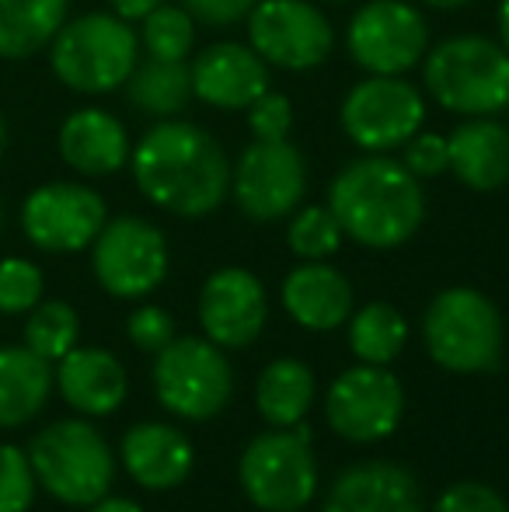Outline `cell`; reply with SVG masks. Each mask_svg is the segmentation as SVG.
Returning a JSON list of instances; mask_svg holds the SVG:
<instances>
[{
	"label": "cell",
	"mask_w": 509,
	"mask_h": 512,
	"mask_svg": "<svg viewBox=\"0 0 509 512\" xmlns=\"http://www.w3.org/2000/svg\"><path fill=\"white\" fill-rule=\"evenodd\" d=\"M133 182L157 209L206 216L231 196V161L213 133L185 119H161L133 143Z\"/></svg>",
	"instance_id": "obj_1"
},
{
	"label": "cell",
	"mask_w": 509,
	"mask_h": 512,
	"mask_svg": "<svg viewBox=\"0 0 509 512\" xmlns=\"http://www.w3.org/2000/svg\"><path fill=\"white\" fill-rule=\"evenodd\" d=\"M328 209L342 234L374 251H391L412 241L426 220L422 182L401 161L367 154L349 161L328 185Z\"/></svg>",
	"instance_id": "obj_2"
},
{
	"label": "cell",
	"mask_w": 509,
	"mask_h": 512,
	"mask_svg": "<svg viewBox=\"0 0 509 512\" xmlns=\"http://www.w3.org/2000/svg\"><path fill=\"white\" fill-rule=\"evenodd\" d=\"M140 60V35L119 14L91 11L63 28L49 42V67L63 88L77 95H112L123 88Z\"/></svg>",
	"instance_id": "obj_3"
},
{
	"label": "cell",
	"mask_w": 509,
	"mask_h": 512,
	"mask_svg": "<svg viewBox=\"0 0 509 512\" xmlns=\"http://www.w3.org/2000/svg\"><path fill=\"white\" fill-rule=\"evenodd\" d=\"M429 98L454 115H499L509 108V53L485 35H450L422 56Z\"/></svg>",
	"instance_id": "obj_4"
},
{
	"label": "cell",
	"mask_w": 509,
	"mask_h": 512,
	"mask_svg": "<svg viewBox=\"0 0 509 512\" xmlns=\"http://www.w3.org/2000/svg\"><path fill=\"white\" fill-rule=\"evenodd\" d=\"M35 481L63 506H95L112 492L116 457L105 436L84 418L46 425L28 446Z\"/></svg>",
	"instance_id": "obj_5"
},
{
	"label": "cell",
	"mask_w": 509,
	"mask_h": 512,
	"mask_svg": "<svg viewBox=\"0 0 509 512\" xmlns=\"http://www.w3.org/2000/svg\"><path fill=\"white\" fill-rule=\"evenodd\" d=\"M422 338L436 366L450 373H485L503 352V314L471 286L436 293L422 317Z\"/></svg>",
	"instance_id": "obj_6"
},
{
	"label": "cell",
	"mask_w": 509,
	"mask_h": 512,
	"mask_svg": "<svg viewBox=\"0 0 509 512\" xmlns=\"http://www.w3.org/2000/svg\"><path fill=\"white\" fill-rule=\"evenodd\" d=\"M238 478L248 502L262 512H300L318 492V460L307 425L269 429L245 446Z\"/></svg>",
	"instance_id": "obj_7"
},
{
	"label": "cell",
	"mask_w": 509,
	"mask_h": 512,
	"mask_svg": "<svg viewBox=\"0 0 509 512\" xmlns=\"http://www.w3.org/2000/svg\"><path fill=\"white\" fill-rule=\"evenodd\" d=\"M234 370L224 349L210 338H171L154 356V394L171 415L206 422L227 408Z\"/></svg>",
	"instance_id": "obj_8"
},
{
	"label": "cell",
	"mask_w": 509,
	"mask_h": 512,
	"mask_svg": "<svg viewBox=\"0 0 509 512\" xmlns=\"http://www.w3.org/2000/svg\"><path fill=\"white\" fill-rule=\"evenodd\" d=\"M91 272L116 300L150 297L168 276V241L143 216L105 220L91 244Z\"/></svg>",
	"instance_id": "obj_9"
},
{
	"label": "cell",
	"mask_w": 509,
	"mask_h": 512,
	"mask_svg": "<svg viewBox=\"0 0 509 512\" xmlns=\"http://www.w3.org/2000/svg\"><path fill=\"white\" fill-rule=\"evenodd\" d=\"M426 119V98L415 84L391 74H370L342 102V129L367 154L405 147Z\"/></svg>",
	"instance_id": "obj_10"
},
{
	"label": "cell",
	"mask_w": 509,
	"mask_h": 512,
	"mask_svg": "<svg viewBox=\"0 0 509 512\" xmlns=\"http://www.w3.org/2000/svg\"><path fill=\"white\" fill-rule=\"evenodd\" d=\"M346 46L367 74L401 77L429 53L426 14L408 0H370L349 21Z\"/></svg>",
	"instance_id": "obj_11"
},
{
	"label": "cell",
	"mask_w": 509,
	"mask_h": 512,
	"mask_svg": "<svg viewBox=\"0 0 509 512\" xmlns=\"http://www.w3.org/2000/svg\"><path fill=\"white\" fill-rule=\"evenodd\" d=\"M248 46L269 67L297 74L328 60L335 32L311 0H255L248 11Z\"/></svg>",
	"instance_id": "obj_12"
},
{
	"label": "cell",
	"mask_w": 509,
	"mask_h": 512,
	"mask_svg": "<svg viewBox=\"0 0 509 512\" xmlns=\"http://www.w3.org/2000/svg\"><path fill=\"white\" fill-rule=\"evenodd\" d=\"M405 391L387 366L360 363L339 373L325 394V418L349 443H381L401 425Z\"/></svg>",
	"instance_id": "obj_13"
},
{
	"label": "cell",
	"mask_w": 509,
	"mask_h": 512,
	"mask_svg": "<svg viewBox=\"0 0 509 512\" xmlns=\"http://www.w3.org/2000/svg\"><path fill=\"white\" fill-rule=\"evenodd\" d=\"M105 220V199L81 182H46L21 203V230L35 248L49 255H74L91 248Z\"/></svg>",
	"instance_id": "obj_14"
},
{
	"label": "cell",
	"mask_w": 509,
	"mask_h": 512,
	"mask_svg": "<svg viewBox=\"0 0 509 512\" xmlns=\"http://www.w3.org/2000/svg\"><path fill=\"white\" fill-rule=\"evenodd\" d=\"M231 189L245 216L258 223L283 220L307 192L304 154L286 140H255L231 171Z\"/></svg>",
	"instance_id": "obj_15"
},
{
	"label": "cell",
	"mask_w": 509,
	"mask_h": 512,
	"mask_svg": "<svg viewBox=\"0 0 509 512\" xmlns=\"http://www.w3.org/2000/svg\"><path fill=\"white\" fill-rule=\"evenodd\" d=\"M269 297L255 272L241 265L217 269L199 290V324L220 349H245L265 328Z\"/></svg>",
	"instance_id": "obj_16"
},
{
	"label": "cell",
	"mask_w": 509,
	"mask_h": 512,
	"mask_svg": "<svg viewBox=\"0 0 509 512\" xmlns=\"http://www.w3.org/2000/svg\"><path fill=\"white\" fill-rule=\"evenodd\" d=\"M192 98L241 112L269 91V63L241 42H213L192 60Z\"/></svg>",
	"instance_id": "obj_17"
},
{
	"label": "cell",
	"mask_w": 509,
	"mask_h": 512,
	"mask_svg": "<svg viewBox=\"0 0 509 512\" xmlns=\"http://www.w3.org/2000/svg\"><path fill=\"white\" fill-rule=\"evenodd\" d=\"M321 512H426V495L408 467L360 460L335 478Z\"/></svg>",
	"instance_id": "obj_18"
},
{
	"label": "cell",
	"mask_w": 509,
	"mask_h": 512,
	"mask_svg": "<svg viewBox=\"0 0 509 512\" xmlns=\"http://www.w3.org/2000/svg\"><path fill=\"white\" fill-rule=\"evenodd\" d=\"M60 157L70 171L84 178H109L116 171H123L133 154V143L123 126V119H116L105 108H77L63 119L60 126Z\"/></svg>",
	"instance_id": "obj_19"
},
{
	"label": "cell",
	"mask_w": 509,
	"mask_h": 512,
	"mask_svg": "<svg viewBox=\"0 0 509 512\" xmlns=\"http://www.w3.org/2000/svg\"><path fill=\"white\" fill-rule=\"evenodd\" d=\"M53 384L60 387L63 401L84 418H105L126 401L129 380L126 366L98 345H74L56 363Z\"/></svg>",
	"instance_id": "obj_20"
},
{
	"label": "cell",
	"mask_w": 509,
	"mask_h": 512,
	"mask_svg": "<svg viewBox=\"0 0 509 512\" xmlns=\"http://www.w3.org/2000/svg\"><path fill=\"white\" fill-rule=\"evenodd\" d=\"M126 474L147 492L178 488L192 474L196 450L182 429L168 422H136L119 446Z\"/></svg>",
	"instance_id": "obj_21"
},
{
	"label": "cell",
	"mask_w": 509,
	"mask_h": 512,
	"mask_svg": "<svg viewBox=\"0 0 509 512\" xmlns=\"http://www.w3.org/2000/svg\"><path fill=\"white\" fill-rule=\"evenodd\" d=\"M283 307L300 328L335 331L353 314V286L328 262H300L283 279Z\"/></svg>",
	"instance_id": "obj_22"
},
{
	"label": "cell",
	"mask_w": 509,
	"mask_h": 512,
	"mask_svg": "<svg viewBox=\"0 0 509 512\" xmlns=\"http://www.w3.org/2000/svg\"><path fill=\"white\" fill-rule=\"evenodd\" d=\"M450 164L457 182L475 192H496L509 182V129L489 115L461 122L447 136Z\"/></svg>",
	"instance_id": "obj_23"
},
{
	"label": "cell",
	"mask_w": 509,
	"mask_h": 512,
	"mask_svg": "<svg viewBox=\"0 0 509 512\" xmlns=\"http://www.w3.org/2000/svg\"><path fill=\"white\" fill-rule=\"evenodd\" d=\"M53 363L35 356L25 342L0 345V429L28 425L49 401Z\"/></svg>",
	"instance_id": "obj_24"
},
{
	"label": "cell",
	"mask_w": 509,
	"mask_h": 512,
	"mask_svg": "<svg viewBox=\"0 0 509 512\" xmlns=\"http://www.w3.org/2000/svg\"><path fill=\"white\" fill-rule=\"evenodd\" d=\"M314 405V373L300 359H272L255 384V408L272 429H293Z\"/></svg>",
	"instance_id": "obj_25"
},
{
	"label": "cell",
	"mask_w": 509,
	"mask_h": 512,
	"mask_svg": "<svg viewBox=\"0 0 509 512\" xmlns=\"http://www.w3.org/2000/svg\"><path fill=\"white\" fill-rule=\"evenodd\" d=\"M67 21V0H0V60H28Z\"/></svg>",
	"instance_id": "obj_26"
},
{
	"label": "cell",
	"mask_w": 509,
	"mask_h": 512,
	"mask_svg": "<svg viewBox=\"0 0 509 512\" xmlns=\"http://www.w3.org/2000/svg\"><path fill=\"white\" fill-rule=\"evenodd\" d=\"M126 98L143 115H157V119H171L185 105L192 102V70L182 63L168 60H143L133 67L129 81L123 84Z\"/></svg>",
	"instance_id": "obj_27"
},
{
	"label": "cell",
	"mask_w": 509,
	"mask_h": 512,
	"mask_svg": "<svg viewBox=\"0 0 509 512\" xmlns=\"http://www.w3.org/2000/svg\"><path fill=\"white\" fill-rule=\"evenodd\" d=\"M408 342V321L401 317L398 307L374 300L349 314V349L360 363L387 366L401 356Z\"/></svg>",
	"instance_id": "obj_28"
},
{
	"label": "cell",
	"mask_w": 509,
	"mask_h": 512,
	"mask_svg": "<svg viewBox=\"0 0 509 512\" xmlns=\"http://www.w3.org/2000/svg\"><path fill=\"white\" fill-rule=\"evenodd\" d=\"M81 338V317L67 300H39L28 310L25 345L46 363H60Z\"/></svg>",
	"instance_id": "obj_29"
},
{
	"label": "cell",
	"mask_w": 509,
	"mask_h": 512,
	"mask_svg": "<svg viewBox=\"0 0 509 512\" xmlns=\"http://www.w3.org/2000/svg\"><path fill=\"white\" fill-rule=\"evenodd\" d=\"M140 42L150 60L182 63L192 53V42H196V18L185 7L161 4L143 18Z\"/></svg>",
	"instance_id": "obj_30"
},
{
	"label": "cell",
	"mask_w": 509,
	"mask_h": 512,
	"mask_svg": "<svg viewBox=\"0 0 509 512\" xmlns=\"http://www.w3.org/2000/svg\"><path fill=\"white\" fill-rule=\"evenodd\" d=\"M342 227L335 220V213L328 206H304L297 209V216L290 220L286 230V244L300 262H325L339 251L342 244Z\"/></svg>",
	"instance_id": "obj_31"
},
{
	"label": "cell",
	"mask_w": 509,
	"mask_h": 512,
	"mask_svg": "<svg viewBox=\"0 0 509 512\" xmlns=\"http://www.w3.org/2000/svg\"><path fill=\"white\" fill-rule=\"evenodd\" d=\"M46 279L28 258H0V314H28L42 300Z\"/></svg>",
	"instance_id": "obj_32"
},
{
	"label": "cell",
	"mask_w": 509,
	"mask_h": 512,
	"mask_svg": "<svg viewBox=\"0 0 509 512\" xmlns=\"http://www.w3.org/2000/svg\"><path fill=\"white\" fill-rule=\"evenodd\" d=\"M39 492L28 450L0 443V512H28Z\"/></svg>",
	"instance_id": "obj_33"
},
{
	"label": "cell",
	"mask_w": 509,
	"mask_h": 512,
	"mask_svg": "<svg viewBox=\"0 0 509 512\" xmlns=\"http://www.w3.org/2000/svg\"><path fill=\"white\" fill-rule=\"evenodd\" d=\"M126 335L140 352H154V356H157V352H161L164 345L175 338V317H171L164 307H157V304H143V307H136L133 314H129Z\"/></svg>",
	"instance_id": "obj_34"
},
{
	"label": "cell",
	"mask_w": 509,
	"mask_h": 512,
	"mask_svg": "<svg viewBox=\"0 0 509 512\" xmlns=\"http://www.w3.org/2000/svg\"><path fill=\"white\" fill-rule=\"evenodd\" d=\"M248 112V129H252L255 140H286L293 129V105L286 95L276 91H265L258 102L245 108Z\"/></svg>",
	"instance_id": "obj_35"
},
{
	"label": "cell",
	"mask_w": 509,
	"mask_h": 512,
	"mask_svg": "<svg viewBox=\"0 0 509 512\" xmlns=\"http://www.w3.org/2000/svg\"><path fill=\"white\" fill-rule=\"evenodd\" d=\"M401 164L412 171L415 178H440L450 164V150H447V136L440 133H415L412 140L401 147Z\"/></svg>",
	"instance_id": "obj_36"
},
{
	"label": "cell",
	"mask_w": 509,
	"mask_h": 512,
	"mask_svg": "<svg viewBox=\"0 0 509 512\" xmlns=\"http://www.w3.org/2000/svg\"><path fill=\"white\" fill-rule=\"evenodd\" d=\"M433 512H509V502L492 485L457 481V485L443 488Z\"/></svg>",
	"instance_id": "obj_37"
},
{
	"label": "cell",
	"mask_w": 509,
	"mask_h": 512,
	"mask_svg": "<svg viewBox=\"0 0 509 512\" xmlns=\"http://www.w3.org/2000/svg\"><path fill=\"white\" fill-rule=\"evenodd\" d=\"M182 7L196 21H203V25L227 28V25H234V21L248 18L255 0H182Z\"/></svg>",
	"instance_id": "obj_38"
},
{
	"label": "cell",
	"mask_w": 509,
	"mask_h": 512,
	"mask_svg": "<svg viewBox=\"0 0 509 512\" xmlns=\"http://www.w3.org/2000/svg\"><path fill=\"white\" fill-rule=\"evenodd\" d=\"M112 14H119L123 21H143L154 7H161L164 0H109Z\"/></svg>",
	"instance_id": "obj_39"
},
{
	"label": "cell",
	"mask_w": 509,
	"mask_h": 512,
	"mask_svg": "<svg viewBox=\"0 0 509 512\" xmlns=\"http://www.w3.org/2000/svg\"><path fill=\"white\" fill-rule=\"evenodd\" d=\"M91 512H147L140 506V502L133 499H119V495H105V499H98Z\"/></svg>",
	"instance_id": "obj_40"
},
{
	"label": "cell",
	"mask_w": 509,
	"mask_h": 512,
	"mask_svg": "<svg viewBox=\"0 0 509 512\" xmlns=\"http://www.w3.org/2000/svg\"><path fill=\"white\" fill-rule=\"evenodd\" d=\"M496 25H499V42H503V46H506V53H509V0H499Z\"/></svg>",
	"instance_id": "obj_41"
},
{
	"label": "cell",
	"mask_w": 509,
	"mask_h": 512,
	"mask_svg": "<svg viewBox=\"0 0 509 512\" xmlns=\"http://www.w3.org/2000/svg\"><path fill=\"white\" fill-rule=\"evenodd\" d=\"M419 4L433 7V11H461V7L475 4V0H419Z\"/></svg>",
	"instance_id": "obj_42"
},
{
	"label": "cell",
	"mask_w": 509,
	"mask_h": 512,
	"mask_svg": "<svg viewBox=\"0 0 509 512\" xmlns=\"http://www.w3.org/2000/svg\"><path fill=\"white\" fill-rule=\"evenodd\" d=\"M4 147H7V122H4V112H0V157H4Z\"/></svg>",
	"instance_id": "obj_43"
},
{
	"label": "cell",
	"mask_w": 509,
	"mask_h": 512,
	"mask_svg": "<svg viewBox=\"0 0 509 512\" xmlns=\"http://www.w3.org/2000/svg\"><path fill=\"white\" fill-rule=\"evenodd\" d=\"M325 4H346V0H325Z\"/></svg>",
	"instance_id": "obj_44"
},
{
	"label": "cell",
	"mask_w": 509,
	"mask_h": 512,
	"mask_svg": "<svg viewBox=\"0 0 509 512\" xmlns=\"http://www.w3.org/2000/svg\"><path fill=\"white\" fill-rule=\"evenodd\" d=\"M0 227H4V206H0Z\"/></svg>",
	"instance_id": "obj_45"
}]
</instances>
